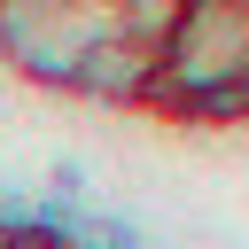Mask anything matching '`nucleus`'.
Instances as JSON below:
<instances>
[{
  "label": "nucleus",
  "mask_w": 249,
  "mask_h": 249,
  "mask_svg": "<svg viewBox=\"0 0 249 249\" xmlns=\"http://www.w3.org/2000/svg\"><path fill=\"white\" fill-rule=\"evenodd\" d=\"M70 86L93 93V101H148V93H156V47H140V39H124L117 23H101V31L78 47Z\"/></svg>",
  "instance_id": "nucleus-2"
},
{
  "label": "nucleus",
  "mask_w": 249,
  "mask_h": 249,
  "mask_svg": "<svg viewBox=\"0 0 249 249\" xmlns=\"http://www.w3.org/2000/svg\"><path fill=\"white\" fill-rule=\"evenodd\" d=\"M218 86H249V16L241 8H179L163 54H156V93L179 117L195 101H210Z\"/></svg>",
  "instance_id": "nucleus-1"
}]
</instances>
